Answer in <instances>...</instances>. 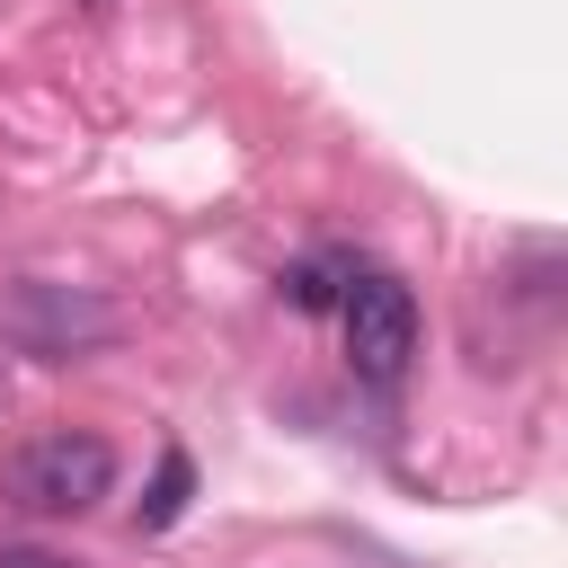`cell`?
Masks as SVG:
<instances>
[{
	"instance_id": "cell-2",
	"label": "cell",
	"mask_w": 568,
	"mask_h": 568,
	"mask_svg": "<svg viewBox=\"0 0 568 568\" xmlns=\"http://www.w3.org/2000/svg\"><path fill=\"white\" fill-rule=\"evenodd\" d=\"M337 328H346L355 382L390 390V382L408 373V355H417V293H408L399 275H382V266H355L346 293H337Z\"/></svg>"
},
{
	"instance_id": "cell-1",
	"label": "cell",
	"mask_w": 568,
	"mask_h": 568,
	"mask_svg": "<svg viewBox=\"0 0 568 568\" xmlns=\"http://www.w3.org/2000/svg\"><path fill=\"white\" fill-rule=\"evenodd\" d=\"M106 488H115V453L89 426H44L9 453V497L27 515H89Z\"/></svg>"
},
{
	"instance_id": "cell-5",
	"label": "cell",
	"mask_w": 568,
	"mask_h": 568,
	"mask_svg": "<svg viewBox=\"0 0 568 568\" xmlns=\"http://www.w3.org/2000/svg\"><path fill=\"white\" fill-rule=\"evenodd\" d=\"M0 568H80V559H62V550H0Z\"/></svg>"
},
{
	"instance_id": "cell-3",
	"label": "cell",
	"mask_w": 568,
	"mask_h": 568,
	"mask_svg": "<svg viewBox=\"0 0 568 568\" xmlns=\"http://www.w3.org/2000/svg\"><path fill=\"white\" fill-rule=\"evenodd\" d=\"M186 497H195V462L169 444L160 470H151V488H142V506H133V524H142V532H169V524L186 515Z\"/></svg>"
},
{
	"instance_id": "cell-4",
	"label": "cell",
	"mask_w": 568,
	"mask_h": 568,
	"mask_svg": "<svg viewBox=\"0 0 568 568\" xmlns=\"http://www.w3.org/2000/svg\"><path fill=\"white\" fill-rule=\"evenodd\" d=\"M346 275H355V257H311V266L284 275V293H293V311H337Z\"/></svg>"
}]
</instances>
